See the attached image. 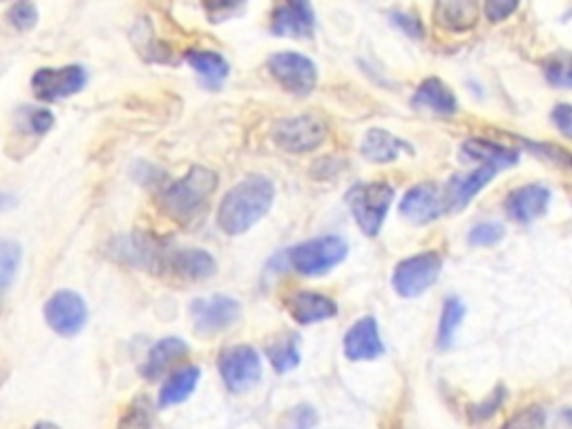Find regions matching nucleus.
Listing matches in <instances>:
<instances>
[{"mask_svg":"<svg viewBox=\"0 0 572 429\" xmlns=\"http://www.w3.org/2000/svg\"><path fill=\"white\" fill-rule=\"evenodd\" d=\"M275 199V186L262 175L246 177L228 190L217 208V224L226 235H242L269 215Z\"/></svg>","mask_w":572,"mask_h":429,"instance_id":"1","label":"nucleus"},{"mask_svg":"<svg viewBox=\"0 0 572 429\" xmlns=\"http://www.w3.org/2000/svg\"><path fill=\"white\" fill-rule=\"evenodd\" d=\"M217 190V173L204 166H193L188 173L173 181L159 197V206L177 222H190L204 213Z\"/></svg>","mask_w":572,"mask_h":429,"instance_id":"2","label":"nucleus"},{"mask_svg":"<svg viewBox=\"0 0 572 429\" xmlns=\"http://www.w3.org/2000/svg\"><path fill=\"white\" fill-rule=\"evenodd\" d=\"M347 253L349 246L340 235H322L293 246V249L282 253V257L293 271L309 275V278H318V275H327L338 264L345 262Z\"/></svg>","mask_w":572,"mask_h":429,"instance_id":"3","label":"nucleus"},{"mask_svg":"<svg viewBox=\"0 0 572 429\" xmlns=\"http://www.w3.org/2000/svg\"><path fill=\"white\" fill-rule=\"evenodd\" d=\"M396 190L387 181H371L358 184L347 193V204L351 208L356 224L367 237H376L385 224L389 208L394 204Z\"/></svg>","mask_w":572,"mask_h":429,"instance_id":"4","label":"nucleus"},{"mask_svg":"<svg viewBox=\"0 0 572 429\" xmlns=\"http://www.w3.org/2000/svg\"><path fill=\"white\" fill-rule=\"evenodd\" d=\"M329 128L316 114H298V117L280 119L271 130V139L278 148L293 152V155H307L318 150L327 141Z\"/></svg>","mask_w":572,"mask_h":429,"instance_id":"5","label":"nucleus"},{"mask_svg":"<svg viewBox=\"0 0 572 429\" xmlns=\"http://www.w3.org/2000/svg\"><path fill=\"white\" fill-rule=\"evenodd\" d=\"M443 271V257L434 251H425L398 262L392 275L394 291L400 298H418L429 291Z\"/></svg>","mask_w":572,"mask_h":429,"instance_id":"6","label":"nucleus"},{"mask_svg":"<svg viewBox=\"0 0 572 429\" xmlns=\"http://www.w3.org/2000/svg\"><path fill=\"white\" fill-rule=\"evenodd\" d=\"M219 374H222L228 392L244 394L260 383L262 358L249 345L231 347L219 356Z\"/></svg>","mask_w":572,"mask_h":429,"instance_id":"7","label":"nucleus"},{"mask_svg":"<svg viewBox=\"0 0 572 429\" xmlns=\"http://www.w3.org/2000/svg\"><path fill=\"white\" fill-rule=\"evenodd\" d=\"M269 72L286 92L307 97L318 83V68L300 52H278L269 59Z\"/></svg>","mask_w":572,"mask_h":429,"instance_id":"8","label":"nucleus"},{"mask_svg":"<svg viewBox=\"0 0 572 429\" xmlns=\"http://www.w3.org/2000/svg\"><path fill=\"white\" fill-rule=\"evenodd\" d=\"M242 304L228 295H208L190 302V318L199 336H213L226 331L240 320Z\"/></svg>","mask_w":572,"mask_h":429,"instance_id":"9","label":"nucleus"},{"mask_svg":"<svg viewBox=\"0 0 572 429\" xmlns=\"http://www.w3.org/2000/svg\"><path fill=\"white\" fill-rule=\"evenodd\" d=\"M45 322L50 329L63 338H74L85 329L88 322V307L79 293L74 291H56L50 300L45 302Z\"/></svg>","mask_w":572,"mask_h":429,"instance_id":"10","label":"nucleus"},{"mask_svg":"<svg viewBox=\"0 0 572 429\" xmlns=\"http://www.w3.org/2000/svg\"><path fill=\"white\" fill-rule=\"evenodd\" d=\"M88 83V72L81 65H65V68H41L32 76L34 94L41 101L54 103L79 94Z\"/></svg>","mask_w":572,"mask_h":429,"instance_id":"11","label":"nucleus"},{"mask_svg":"<svg viewBox=\"0 0 572 429\" xmlns=\"http://www.w3.org/2000/svg\"><path fill=\"white\" fill-rule=\"evenodd\" d=\"M445 213V195L436 184H418L409 188L403 202H400V215L412 224H429Z\"/></svg>","mask_w":572,"mask_h":429,"instance_id":"12","label":"nucleus"},{"mask_svg":"<svg viewBox=\"0 0 572 429\" xmlns=\"http://www.w3.org/2000/svg\"><path fill=\"white\" fill-rule=\"evenodd\" d=\"M550 190L541 184H528L512 190L505 199V213L519 224H530L543 217L550 208Z\"/></svg>","mask_w":572,"mask_h":429,"instance_id":"13","label":"nucleus"},{"mask_svg":"<svg viewBox=\"0 0 572 429\" xmlns=\"http://www.w3.org/2000/svg\"><path fill=\"white\" fill-rule=\"evenodd\" d=\"M499 170L497 168H490V166H479L472 173H465V175H454L450 181H447V186L443 188V195H445V204H447V213H456V211H463V208L472 202V199L481 193V190L490 184L497 175Z\"/></svg>","mask_w":572,"mask_h":429,"instance_id":"14","label":"nucleus"},{"mask_svg":"<svg viewBox=\"0 0 572 429\" xmlns=\"http://www.w3.org/2000/svg\"><path fill=\"white\" fill-rule=\"evenodd\" d=\"M385 354V345L380 340V329L376 318H360L354 327L345 333V356L351 362L376 360Z\"/></svg>","mask_w":572,"mask_h":429,"instance_id":"15","label":"nucleus"},{"mask_svg":"<svg viewBox=\"0 0 572 429\" xmlns=\"http://www.w3.org/2000/svg\"><path fill=\"white\" fill-rule=\"evenodd\" d=\"M316 14L309 3H284L273 9L271 32L286 38H311Z\"/></svg>","mask_w":572,"mask_h":429,"instance_id":"16","label":"nucleus"},{"mask_svg":"<svg viewBox=\"0 0 572 429\" xmlns=\"http://www.w3.org/2000/svg\"><path fill=\"white\" fill-rule=\"evenodd\" d=\"M360 155L371 164H392L400 155H414L412 143L400 139L383 128H371L360 143Z\"/></svg>","mask_w":572,"mask_h":429,"instance_id":"17","label":"nucleus"},{"mask_svg":"<svg viewBox=\"0 0 572 429\" xmlns=\"http://www.w3.org/2000/svg\"><path fill=\"white\" fill-rule=\"evenodd\" d=\"M286 309L291 318L300 324H316L333 318L338 313V304L322 293L295 291L286 298Z\"/></svg>","mask_w":572,"mask_h":429,"instance_id":"18","label":"nucleus"},{"mask_svg":"<svg viewBox=\"0 0 572 429\" xmlns=\"http://www.w3.org/2000/svg\"><path fill=\"white\" fill-rule=\"evenodd\" d=\"M412 106L438 114V117H452L459 110V101L441 79H425L414 92Z\"/></svg>","mask_w":572,"mask_h":429,"instance_id":"19","label":"nucleus"},{"mask_svg":"<svg viewBox=\"0 0 572 429\" xmlns=\"http://www.w3.org/2000/svg\"><path fill=\"white\" fill-rule=\"evenodd\" d=\"M168 269L186 280H206L217 271V262L204 249H179L168 255Z\"/></svg>","mask_w":572,"mask_h":429,"instance_id":"20","label":"nucleus"},{"mask_svg":"<svg viewBox=\"0 0 572 429\" xmlns=\"http://www.w3.org/2000/svg\"><path fill=\"white\" fill-rule=\"evenodd\" d=\"M481 7L472 0H445L434 5V21L447 32H470L479 21Z\"/></svg>","mask_w":572,"mask_h":429,"instance_id":"21","label":"nucleus"},{"mask_svg":"<svg viewBox=\"0 0 572 429\" xmlns=\"http://www.w3.org/2000/svg\"><path fill=\"white\" fill-rule=\"evenodd\" d=\"M461 155L470 161H479L481 166H490L497 170L519 164L517 150L499 146V143L485 141V139H467L461 146Z\"/></svg>","mask_w":572,"mask_h":429,"instance_id":"22","label":"nucleus"},{"mask_svg":"<svg viewBox=\"0 0 572 429\" xmlns=\"http://www.w3.org/2000/svg\"><path fill=\"white\" fill-rule=\"evenodd\" d=\"M188 351H190L188 342L181 340V338L170 336V338L159 340L157 345L148 351V358H146V362H143L141 374L146 376L148 380H155L164 374L170 365H175L177 360L186 358Z\"/></svg>","mask_w":572,"mask_h":429,"instance_id":"23","label":"nucleus"},{"mask_svg":"<svg viewBox=\"0 0 572 429\" xmlns=\"http://www.w3.org/2000/svg\"><path fill=\"white\" fill-rule=\"evenodd\" d=\"M184 59L190 68L199 74V79L204 81V85H208V88H213V90L219 88V85L228 79V72H231V68H228V61L219 52L188 50L184 54Z\"/></svg>","mask_w":572,"mask_h":429,"instance_id":"24","label":"nucleus"},{"mask_svg":"<svg viewBox=\"0 0 572 429\" xmlns=\"http://www.w3.org/2000/svg\"><path fill=\"white\" fill-rule=\"evenodd\" d=\"M266 358L278 374H286L300 365V336L295 331H282L266 345Z\"/></svg>","mask_w":572,"mask_h":429,"instance_id":"25","label":"nucleus"},{"mask_svg":"<svg viewBox=\"0 0 572 429\" xmlns=\"http://www.w3.org/2000/svg\"><path fill=\"white\" fill-rule=\"evenodd\" d=\"M199 376H202V371H199V367L195 365L181 367L179 371H175V374L166 380L164 387H161L159 407H173L188 400L190 394L195 392Z\"/></svg>","mask_w":572,"mask_h":429,"instance_id":"26","label":"nucleus"},{"mask_svg":"<svg viewBox=\"0 0 572 429\" xmlns=\"http://www.w3.org/2000/svg\"><path fill=\"white\" fill-rule=\"evenodd\" d=\"M465 318V304L459 298H447L443 304L441 322H438V347L450 349L456 331H459L461 322Z\"/></svg>","mask_w":572,"mask_h":429,"instance_id":"27","label":"nucleus"},{"mask_svg":"<svg viewBox=\"0 0 572 429\" xmlns=\"http://www.w3.org/2000/svg\"><path fill=\"white\" fill-rule=\"evenodd\" d=\"M18 130L27 132V135H34V137H41L45 132H50V128L54 126V114L50 110H43V108H30V106H23L18 110Z\"/></svg>","mask_w":572,"mask_h":429,"instance_id":"28","label":"nucleus"},{"mask_svg":"<svg viewBox=\"0 0 572 429\" xmlns=\"http://www.w3.org/2000/svg\"><path fill=\"white\" fill-rule=\"evenodd\" d=\"M18 266H21V246L12 240H3L0 242V286L3 291H9Z\"/></svg>","mask_w":572,"mask_h":429,"instance_id":"29","label":"nucleus"},{"mask_svg":"<svg viewBox=\"0 0 572 429\" xmlns=\"http://www.w3.org/2000/svg\"><path fill=\"white\" fill-rule=\"evenodd\" d=\"M150 425H152V405L146 396L132 400L119 421V429H150Z\"/></svg>","mask_w":572,"mask_h":429,"instance_id":"30","label":"nucleus"},{"mask_svg":"<svg viewBox=\"0 0 572 429\" xmlns=\"http://www.w3.org/2000/svg\"><path fill=\"white\" fill-rule=\"evenodd\" d=\"M543 72H546V79L552 85H557V88L572 90V52L550 56Z\"/></svg>","mask_w":572,"mask_h":429,"instance_id":"31","label":"nucleus"},{"mask_svg":"<svg viewBox=\"0 0 572 429\" xmlns=\"http://www.w3.org/2000/svg\"><path fill=\"white\" fill-rule=\"evenodd\" d=\"M503 235L505 228L499 222H481L467 235V242H470V246H494L503 240Z\"/></svg>","mask_w":572,"mask_h":429,"instance_id":"32","label":"nucleus"},{"mask_svg":"<svg viewBox=\"0 0 572 429\" xmlns=\"http://www.w3.org/2000/svg\"><path fill=\"white\" fill-rule=\"evenodd\" d=\"M523 143H526V148H530L535 155L543 157L546 161H552V164H557L561 168L572 170V152L555 146V143H541V141H523Z\"/></svg>","mask_w":572,"mask_h":429,"instance_id":"33","label":"nucleus"},{"mask_svg":"<svg viewBox=\"0 0 572 429\" xmlns=\"http://www.w3.org/2000/svg\"><path fill=\"white\" fill-rule=\"evenodd\" d=\"M7 18H9V23L16 27V30L27 32V30H32L38 21V9L32 3H16V5L9 7Z\"/></svg>","mask_w":572,"mask_h":429,"instance_id":"34","label":"nucleus"},{"mask_svg":"<svg viewBox=\"0 0 572 429\" xmlns=\"http://www.w3.org/2000/svg\"><path fill=\"white\" fill-rule=\"evenodd\" d=\"M543 425H546V414H543V409L528 407L521 409L514 418H510L503 429H543Z\"/></svg>","mask_w":572,"mask_h":429,"instance_id":"35","label":"nucleus"},{"mask_svg":"<svg viewBox=\"0 0 572 429\" xmlns=\"http://www.w3.org/2000/svg\"><path fill=\"white\" fill-rule=\"evenodd\" d=\"M503 400H505V389H503V387H497L488 398L483 400V403L474 405V407L470 409L472 421H488L490 416H494V414L499 412V407L503 405Z\"/></svg>","mask_w":572,"mask_h":429,"instance_id":"36","label":"nucleus"},{"mask_svg":"<svg viewBox=\"0 0 572 429\" xmlns=\"http://www.w3.org/2000/svg\"><path fill=\"white\" fill-rule=\"evenodd\" d=\"M389 18H392V25H396L405 36H409V38H423L425 36V27H423L421 18H418V14L392 12L389 14Z\"/></svg>","mask_w":572,"mask_h":429,"instance_id":"37","label":"nucleus"},{"mask_svg":"<svg viewBox=\"0 0 572 429\" xmlns=\"http://www.w3.org/2000/svg\"><path fill=\"white\" fill-rule=\"evenodd\" d=\"M550 119L552 123H555V128L561 132V135L572 139V106L570 103H559V106H555Z\"/></svg>","mask_w":572,"mask_h":429,"instance_id":"38","label":"nucleus"},{"mask_svg":"<svg viewBox=\"0 0 572 429\" xmlns=\"http://www.w3.org/2000/svg\"><path fill=\"white\" fill-rule=\"evenodd\" d=\"M517 3H503V0H490V3L483 5V12L488 16V21L492 23H499L505 21L510 14L517 12Z\"/></svg>","mask_w":572,"mask_h":429,"instance_id":"39","label":"nucleus"},{"mask_svg":"<svg viewBox=\"0 0 572 429\" xmlns=\"http://www.w3.org/2000/svg\"><path fill=\"white\" fill-rule=\"evenodd\" d=\"M316 425H318L316 409L309 407V405H300L298 409H295L291 429H316Z\"/></svg>","mask_w":572,"mask_h":429,"instance_id":"40","label":"nucleus"},{"mask_svg":"<svg viewBox=\"0 0 572 429\" xmlns=\"http://www.w3.org/2000/svg\"><path fill=\"white\" fill-rule=\"evenodd\" d=\"M32 429H59V427L52 425V423H38V425H34Z\"/></svg>","mask_w":572,"mask_h":429,"instance_id":"41","label":"nucleus"}]
</instances>
